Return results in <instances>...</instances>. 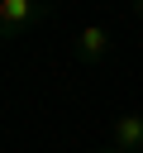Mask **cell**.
<instances>
[{
    "mask_svg": "<svg viewBox=\"0 0 143 153\" xmlns=\"http://www.w3.org/2000/svg\"><path fill=\"white\" fill-rule=\"evenodd\" d=\"M95 153H124V148H114V143H110V148H95Z\"/></svg>",
    "mask_w": 143,
    "mask_h": 153,
    "instance_id": "5b68a950",
    "label": "cell"
},
{
    "mask_svg": "<svg viewBox=\"0 0 143 153\" xmlns=\"http://www.w3.org/2000/svg\"><path fill=\"white\" fill-rule=\"evenodd\" d=\"M133 14H138V19H143V0H133Z\"/></svg>",
    "mask_w": 143,
    "mask_h": 153,
    "instance_id": "277c9868",
    "label": "cell"
},
{
    "mask_svg": "<svg viewBox=\"0 0 143 153\" xmlns=\"http://www.w3.org/2000/svg\"><path fill=\"white\" fill-rule=\"evenodd\" d=\"M110 139H114V148H124V153H143V110H124V115H114Z\"/></svg>",
    "mask_w": 143,
    "mask_h": 153,
    "instance_id": "3957f363",
    "label": "cell"
},
{
    "mask_svg": "<svg viewBox=\"0 0 143 153\" xmlns=\"http://www.w3.org/2000/svg\"><path fill=\"white\" fill-rule=\"evenodd\" d=\"M110 48H114V38H110L105 24H86V29L76 33V43H72L76 62H86V67H100V62L110 57Z\"/></svg>",
    "mask_w": 143,
    "mask_h": 153,
    "instance_id": "7a4b0ae2",
    "label": "cell"
},
{
    "mask_svg": "<svg viewBox=\"0 0 143 153\" xmlns=\"http://www.w3.org/2000/svg\"><path fill=\"white\" fill-rule=\"evenodd\" d=\"M129 5H133V0H129Z\"/></svg>",
    "mask_w": 143,
    "mask_h": 153,
    "instance_id": "8992f818",
    "label": "cell"
},
{
    "mask_svg": "<svg viewBox=\"0 0 143 153\" xmlns=\"http://www.w3.org/2000/svg\"><path fill=\"white\" fill-rule=\"evenodd\" d=\"M38 19H48V0H0V38H19Z\"/></svg>",
    "mask_w": 143,
    "mask_h": 153,
    "instance_id": "6da1fadb",
    "label": "cell"
}]
</instances>
